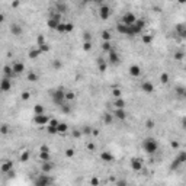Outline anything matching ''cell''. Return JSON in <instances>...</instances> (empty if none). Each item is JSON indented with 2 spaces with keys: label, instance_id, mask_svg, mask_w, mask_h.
I'll list each match as a JSON object with an SVG mask.
<instances>
[{
  "label": "cell",
  "instance_id": "db71d44e",
  "mask_svg": "<svg viewBox=\"0 0 186 186\" xmlns=\"http://www.w3.org/2000/svg\"><path fill=\"white\" fill-rule=\"evenodd\" d=\"M66 156H67V157H73V156H74V150H71V149L66 150Z\"/></svg>",
  "mask_w": 186,
  "mask_h": 186
},
{
  "label": "cell",
  "instance_id": "f546056e",
  "mask_svg": "<svg viewBox=\"0 0 186 186\" xmlns=\"http://www.w3.org/2000/svg\"><path fill=\"white\" fill-rule=\"evenodd\" d=\"M173 57H175L176 61H182V60L185 58V52H183V51H176Z\"/></svg>",
  "mask_w": 186,
  "mask_h": 186
},
{
  "label": "cell",
  "instance_id": "44dd1931",
  "mask_svg": "<svg viewBox=\"0 0 186 186\" xmlns=\"http://www.w3.org/2000/svg\"><path fill=\"white\" fill-rule=\"evenodd\" d=\"M47 23H48V26H50L51 29H57V26H58V25L61 23V21H58V19H52V18H50Z\"/></svg>",
  "mask_w": 186,
  "mask_h": 186
},
{
  "label": "cell",
  "instance_id": "ee69618b",
  "mask_svg": "<svg viewBox=\"0 0 186 186\" xmlns=\"http://www.w3.org/2000/svg\"><path fill=\"white\" fill-rule=\"evenodd\" d=\"M83 50L84 51H90L92 50V42H84L83 44Z\"/></svg>",
  "mask_w": 186,
  "mask_h": 186
},
{
  "label": "cell",
  "instance_id": "9f6ffc18",
  "mask_svg": "<svg viewBox=\"0 0 186 186\" xmlns=\"http://www.w3.org/2000/svg\"><path fill=\"white\" fill-rule=\"evenodd\" d=\"M9 132V127L7 125H1V134H7Z\"/></svg>",
  "mask_w": 186,
  "mask_h": 186
},
{
  "label": "cell",
  "instance_id": "e0dca14e",
  "mask_svg": "<svg viewBox=\"0 0 186 186\" xmlns=\"http://www.w3.org/2000/svg\"><path fill=\"white\" fill-rule=\"evenodd\" d=\"M39 157H41L42 161H51V160H50V150L47 149V147H41V154H39Z\"/></svg>",
  "mask_w": 186,
  "mask_h": 186
},
{
  "label": "cell",
  "instance_id": "8992f818",
  "mask_svg": "<svg viewBox=\"0 0 186 186\" xmlns=\"http://www.w3.org/2000/svg\"><path fill=\"white\" fill-rule=\"evenodd\" d=\"M50 121H51V118L48 116V115H35L34 116V122L37 124V125H48L50 124Z\"/></svg>",
  "mask_w": 186,
  "mask_h": 186
},
{
  "label": "cell",
  "instance_id": "f5cc1de1",
  "mask_svg": "<svg viewBox=\"0 0 186 186\" xmlns=\"http://www.w3.org/2000/svg\"><path fill=\"white\" fill-rule=\"evenodd\" d=\"M48 125H51V127H58V125H60V122H58L57 119H51Z\"/></svg>",
  "mask_w": 186,
  "mask_h": 186
},
{
  "label": "cell",
  "instance_id": "6125c7cd",
  "mask_svg": "<svg viewBox=\"0 0 186 186\" xmlns=\"http://www.w3.org/2000/svg\"><path fill=\"white\" fill-rule=\"evenodd\" d=\"M183 127H186V119H183Z\"/></svg>",
  "mask_w": 186,
  "mask_h": 186
},
{
  "label": "cell",
  "instance_id": "d6986e66",
  "mask_svg": "<svg viewBox=\"0 0 186 186\" xmlns=\"http://www.w3.org/2000/svg\"><path fill=\"white\" fill-rule=\"evenodd\" d=\"M100 158H102L105 163H112V161H113V156H112L109 151H103V153L100 154Z\"/></svg>",
  "mask_w": 186,
  "mask_h": 186
},
{
  "label": "cell",
  "instance_id": "4316f807",
  "mask_svg": "<svg viewBox=\"0 0 186 186\" xmlns=\"http://www.w3.org/2000/svg\"><path fill=\"white\" fill-rule=\"evenodd\" d=\"M176 160H178L180 164L186 163V151H179V154L176 156Z\"/></svg>",
  "mask_w": 186,
  "mask_h": 186
},
{
  "label": "cell",
  "instance_id": "11a10c76",
  "mask_svg": "<svg viewBox=\"0 0 186 186\" xmlns=\"http://www.w3.org/2000/svg\"><path fill=\"white\" fill-rule=\"evenodd\" d=\"M84 42H92V37H90V34H89V32H86V34H84Z\"/></svg>",
  "mask_w": 186,
  "mask_h": 186
},
{
  "label": "cell",
  "instance_id": "94428289",
  "mask_svg": "<svg viewBox=\"0 0 186 186\" xmlns=\"http://www.w3.org/2000/svg\"><path fill=\"white\" fill-rule=\"evenodd\" d=\"M84 132H86V134H89V132H90V129H89V127H86V128H84Z\"/></svg>",
  "mask_w": 186,
  "mask_h": 186
},
{
  "label": "cell",
  "instance_id": "e575fe53",
  "mask_svg": "<svg viewBox=\"0 0 186 186\" xmlns=\"http://www.w3.org/2000/svg\"><path fill=\"white\" fill-rule=\"evenodd\" d=\"M52 67H54V70H60V69L63 67V63H61L60 60H54V61H52Z\"/></svg>",
  "mask_w": 186,
  "mask_h": 186
},
{
  "label": "cell",
  "instance_id": "52a82bcc",
  "mask_svg": "<svg viewBox=\"0 0 186 186\" xmlns=\"http://www.w3.org/2000/svg\"><path fill=\"white\" fill-rule=\"evenodd\" d=\"M9 29H10V34L15 35V37H21L22 32H23V29H22V26H21L19 23H12V25L9 26Z\"/></svg>",
  "mask_w": 186,
  "mask_h": 186
},
{
  "label": "cell",
  "instance_id": "b9f144b4",
  "mask_svg": "<svg viewBox=\"0 0 186 186\" xmlns=\"http://www.w3.org/2000/svg\"><path fill=\"white\" fill-rule=\"evenodd\" d=\"M21 160H22V161H28V160H29V151H25V153H22V156H21Z\"/></svg>",
  "mask_w": 186,
  "mask_h": 186
},
{
  "label": "cell",
  "instance_id": "5b68a950",
  "mask_svg": "<svg viewBox=\"0 0 186 186\" xmlns=\"http://www.w3.org/2000/svg\"><path fill=\"white\" fill-rule=\"evenodd\" d=\"M135 22H137V18H135V15H134L132 12H127V13L122 16V23L127 25V26H131V25H134Z\"/></svg>",
  "mask_w": 186,
  "mask_h": 186
},
{
  "label": "cell",
  "instance_id": "6f0895ef",
  "mask_svg": "<svg viewBox=\"0 0 186 186\" xmlns=\"http://www.w3.org/2000/svg\"><path fill=\"white\" fill-rule=\"evenodd\" d=\"M22 99H23V100H28V99H29V93H28V92H23V93H22Z\"/></svg>",
  "mask_w": 186,
  "mask_h": 186
},
{
  "label": "cell",
  "instance_id": "91938a15",
  "mask_svg": "<svg viewBox=\"0 0 186 186\" xmlns=\"http://www.w3.org/2000/svg\"><path fill=\"white\" fill-rule=\"evenodd\" d=\"M172 147H173V149H178V147H179V143L173 141V143H172Z\"/></svg>",
  "mask_w": 186,
  "mask_h": 186
},
{
  "label": "cell",
  "instance_id": "cb8c5ba5",
  "mask_svg": "<svg viewBox=\"0 0 186 186\" xmlns=\"http://www.w3.org/2000/svg\"><path fill=\"white\" fill-rule=\"evenodd\" d=\"M116 31L119 32V34H124V35H128V26L127 25H124L122 22L116 26Z\"/></svg>",
  "mask_w": 186,
  "mask_h": 186
},
{
  "label": "cell",
  "instance_id": "ffe728a7",
  "mask_svg": "<svg viewBox=\"0 0 186 186\" xmlns=\"http://www.w3.org/2000/svg\"><path fill=\"white\" fill-rule=\"evenodd\" d=\"M41 54H42V52H41V50H39V48H34V50H31V51H29V54H28V55H29V58H31V60H37Z\"/></svg>",
  "mask_w": 186,
  "mask_h": 186
},
{
  "label": "cell",
  "instance_id": "be15d7a7",
  "mask_svg": "<svg viewBox=\"0 0 186 186\" xmlns=\"http://www.w3.org/2000/svg\"><path fill=\"white\" fill-rule=\"evenodd\" d=\"M185 70H186V64H185Z\"/></svg>",
  "mask_w": 186,
  "mask_h": 186
},
{
  "label": "cell",
  "instance_id": "7bdbcfd3",
  "mask_svg": "<svg viewBox=\"0 0 186 186\" xmlns=\"http://www.w3.org/2000/svg\"><path fill=\"white\" fill-rule=\"evenodd\" d=\"M28 80H29V81H37L38 74H35V73H29V74H28Z\"/></svg>",
  "mask_w": 186,
  "mask_h": 186
},
{
  "label": "cell",
  "instance_id": "7c38bea8",
  "mask_svg": "<svg viewBox=\"0 0 186 186\" xmlns=\"http://www.w3.org/2000/svg\"><path fill=\"white\" fill-rule=\"evenodd\" d=\"M141 90H143L144 93H147V95H151V93L154 92V86H153L151 81H143V83H141Z\"/></svg>",
  "mask_w": 186,
  "mask_h": 186
},
{
  "label": "cell",
  "instance_id": "ba28073f",
  "mask_svg": "<svg viewBox=\"0 0 186 186\" xmlns=\"http://www.w3.org/2000/svg\"><path fill=\"white\" fill-rule=\"evenodd\" d=\"M0 89H1V92H9V90L12 89V79L3 77V79H1V84H0Z\"/></svg>",
  "mask_w": 186,
  "mask_h": 186
},
{
  "label": "cell",
  "instance_id": "484cf974",
  "mask_svg": "<svg viewBox=\"0 0 186 186\" xmlns=\"http://www.w3.org/2000/svg\"><path fill=\"white\" fill-rule=\"evenodd\" d=\"M3 73H4V77H7V79H12L13 76H16L15 73H13L12 67H9V66H6V67L3 69Z\"/></svg>",
  "mask_w": 186,
  "mask_h": 186
},
{
  "label": "cell",
  "instance_id": "1f68e13d",
  "mask_svg": "<svg viewBox=\"0 0 186 186\" xmlns=\"http://www.w3.org/2000/svg\"><path fill=\"white\" fill-rule=\"evenodd\" d=\"M34 113L35 115H44V106L42 105H35L34 106Z\"/></svg>",
  "mask_w": 186,
  "mask_h": 186
},
{
  "label": "cell",
  "instance_id": "5bb4252c",
  "mask_svg": "<svg viewBox=\"0 0 186 186\" xmlns=\"http://www.w3.org/2000/svg\"><path fill=\"white\" fill-rule=\"evenodd\" d=\"M113 116L116 118V119H119V121H124V119H127V111L125 109H115L113 112Z\"/></svg>",
  "mask_w": 186,
  "mask_h": 186
},
{
  "label": "cell",
  "instance_id": "7402d4cb",
  "mask_svg": "<svg viewBox=\"0 0 186 186\" xmlns=\"http://www.w3.org/2000/svg\"><path fill=\"white\" fill-rule=\"evenodd\" d=\"M175 92H176L178 96H180V98L186 99V87H183V86H178V87L175 89Z\"/></svg>",
  "mask_w": 186,
  "mask_h": 186
},
{
  "label": "cell",
  "instance_id": "680465c9",
  "mask_svg": "<svg viewBox=\"0 0 186 186\" xmlns=\"http://www.w3.org/2000/svg\"><path fill=\"white\" fill-rule=\"evenodd\" d=\"M90 183H92V185H93V186H98V185H99V180H98V179H96V178H93V179H92V182H90Z\"/></svg>",
  "mask_w": 186,
  "mask_h": 186
},
{
  "label": "cell",
  "instance_id": "8fae6325",
  "mask_svg": "<svg viewBox=\"0 0 186 186\" xmlns=\"http://www.w3.org/2000/svg\"><path fill=\"white\" fill-rule=\"evenodd\" d=\"M52 169H54V164H52L51 161H42V164H41V172H42V173L50 175V173L52 172Z\"/></svg>",
  "mask_w": 186,
  "mask_h": 186
},
{
  "label": "cell",
  "instance_id": "d590c367",
  "mask_svg": "<svg viewBox=\"0 0 186 186\" xmlns=\"http://www.w3.org/2000/svg\"><path fill=\"white\" fill-rule=\"evenodd\" d=\"M47 131L50 134H58V127H51V125H47Z\"/></svg>",
  "mask_w": 186,
  "mask_h": 186
},
{
  "label": "cell",
  "instance_id": "7a4b0ae2",
  "mask_svg": "<svg viewBox=\"0 0 186 186\" xmlns=\"http://www.w3.org/2000/svg\"><path fill=\"white\" fill-rule=\"evenodd\" d=\"M52 102L60 108L66 105V92L63 89H57L55 92H52Z\"/></svg>",
  "mask_w": 186,
  "mask_h": 186
},
{
  "label": "cell",
  "instance_id": "3957f363",
  "mask_svg": "<svg viewBox=\"0 0 186 186\" xmlns=\"http://www.w3.org/2000/svg\"><path fill=\"white\" fill-rule=\"evenodd\" d=\"M51 183H52V179L48 175H45V173L39 175L37 179L34 180V185L35 186H51Z\"/></svg>",
  "mask_w": 186,
  "mask_h": 186
},
{
  "label": "cell",
  "instance_id": "2e32d148",
  "mask_svg": "<svg viewBox=\"0 0 186 186\" xmlns=\"http://www.w3.org/2000/svg\"><path fill=\"white\" fill-rule=\"evenodd\" d=\"M128 73L132 76V77H140V74H141V69H140V66L134 64V66H131V67H129Z\"/></svg>",
  "mask_w": 186,
  "mask_h": 186
},
{
  "label": "cell",
  "instance_id": "7dc6e473",
  "mask_svg": "<svg viewBox=\"0 0 186 186\" xmlns=\"http://www.w3.org/2000/svg\"><path fill=\"white\" fill-rule=\"evenodd\" d=\"M116 186H128V182L125 179H121V180H116Z\"/></svg>",
  "mask_w": 186,
  "mask_h": 186
},
{
  "label": "cell",
  "instance_id": "83f0119b",
  "mask_svg": "<svg viewBox=\"0 0 186 186\" xmlns=\"http://www.w3.org/2000/svg\"><path fill=\"white\" fill-rule=\"evenodd\" d=\"M55 9H57V12L60 13H64V12H67V4L66 3H55Z\"/></svg>",
  "mask_w": 186,
  "mask_h": 186
},
{
  "label": "cell",
  "instance_id": "c3c4849f",
  "mask_svg": "<svg viewBox=\"0 0 186 186\" xmlns=\"http://www.w3.org/2000/svg\"><path fill=\"white\" fill-rule=\"evenodd\" d=\"M73 29H74L73 23H70V22H69V23H66V32H71Z\"/></svg>",
  "mask_w": 186,
  "mask_h": 186
},
{
  "label": "cell",
  "instance_id": "277c9868",
  "mask_svg": "<svg viewBox=\"0 0 186 186\" xmlns=\"http://www.w3.org/2000/svg\"><path fill=\"white\" fill-rule=\"evenodd\" d=\"M99 16H100L102 21H108L109 16H111V7L108 4H103L102 3L100 7H99Z\"/></svg>",
  "mask_w": 186,
  "mask_h": 186
},
{
  "label": "cell",
  "instance_id": "f907efd6",
  "mask_svg": "<svg viewBox=\"0 0 186 186\" xmlns=\"http://www.w3.org/2000/svg\"><path fill=\"white\" fill-rule=\"evenodd\" d=\"M146 127H147L149 129H151V128H154V121H151V119H149V121L146 122Z\"/></svg>",
  "mask_w": 186,
  "mask_h": 186
},
{
  "label": "cell",
  "instance_id": "30bf717a",
  "mask_svg": "<svg viewBox=\"0 0 186 186\" xmlns=\"http://www.w3.org/2000/svg\"><path fill=\"white\" fill-rule=\"evenodd\" d=\"M131 167H132V170L140 172V170L143 169V161H141V158H138V157L131 158Z\"/></svg>",
  "mask_w": 186,
  "mask_h": 186
},
{
  "label": "cell",
  "instance_id": "681fc988",
  "mask_svg": "<svg viewBox=\"0 0 186 186\" xmlns=\"http://www.w3.org/2000/svg\"><path fill=\"white\" fill-rule=\"evenodd\" d=\"M71 99H74V93L73 92H67L66 93V100H71Z\"/></svg>",
  "mask_w": 186,
  "mask_h": 186
},
{
  "label": "cell",
  "instance_id": "816d5d0a",
  "mask_svg": "<svg viewBox=\"0 0 186 186\" xmlns=\"http://www.w3.org/2000/svg\"><path fill=\"white\" fill-rule=\"evenodd\" d=\"M39 50H41V52H47L48 50H50V47H48V44H45V45H42V47H38Z\"/></svg>",
  "mask_w": 186,
  "mask_h": 186
},
{
  "label": "cell",
  "instance_id": "9c48e42d",
  "mask_svg": "<svg viewBox=\"0 0 186 186\" xmlns=\"http://www.w3.org/2000/svg\"><path fill=\"white\" fill-rule=\"evenodd\" d=\"M12 70H13V73L18 76V74H22L23 73V70H25V64L23 63H21V61H16V63H13L12 64Z\"/></svg>",
  "mask_w": 186,
  "mask_h": 186
},
{
  "label": "cell",
  "instance_id": "f35d334b",
  "mask_svg": "<svg viewBox=\"0 0 186 186\" xmlns=\"http://www.w3.org/2000/svg\"><path fill=\"white\" fill-rule=\"evenodd\" d=\"M160 81L164 83V84L169 83V74H167V73H161V76H160Z\"/></svg>",
  "mask_w": 186,
  "mask_h": 186
},
{
  "label": "cell",
  "instance_id": "6da1fadb",
  "mask_svg": "<svg viewBox=\"0 0 186 186\" xmlns=\"http://www.w3.org/2000/svg\"><path fill=\"white\" fill-rule=\"evenodd\" d=\"M143 150L146 153H149V154H154L158 150V143L154 138H146L143 141Z\"/></svg>",
  "mask_w": 186,
  "mask_h": 186
},
{
  "label": "cell",
  "instance_id": "d6a6232c",
  "mask_svg": "<svg viewBox=\"0 0 186 186\" xmlns=\"http://www.w3.org/2000/svg\"><path fill=\"white\" fill-rule=\"evenodd\" d=\"M102 50H103L105 52H111V51H112L111 42H103V44H102Z\"/></svg>",
  "mask_w": 186,
  "mask_h": 186
},
{
  "label": "cell",
  "instance_id": "f6af8a7d",
  "mask_svg": "<svg viewBox=\"0 0 186 186\" xmlns=\"http://www.w3.org/2000/svg\"><path fill=\"white\" fill-rule=\"evenodd\" d=\"M112 95L115 96V99H119V98H121V90H119V89H113Z\"/></svg>",
  "mask_w": 186,
  "mask_h": 186
},
{
  "label": "cell",
  "instance_id": "f1b7e54d",
  "mask_svg": "<svg viewBox=\"0 0 186 186\" xmlns=\"http://www.w3.org/2000/svg\"><path fill=\"white\" fill-rule=\"evenodd\" d=\"M113 118H115V116H113L112 113H105V115H103V122H105L106 125H109V124L113 122Z\"/></svg>",
  "mask_w": 186,
  "mask_h": 186
},
{
  "label": "cell",
  "instance_id": "836d02e7",
  "mask_svg": "<svg viewBox=\"0 0 186 186\" xmlns=\"http://www.w3.org/2000/svg\"><path fill=\"white\" fill-rule=\"evenodd\" d=\"M102 39H103V42H109V39H111V32H109V31H103V32H102Z\"/></svg>",
  "mask_w": 186,
  "mask_h": 186
},
{
  "label": "cell",
  "instance_id": "8d00e7d4",
  "mask_svg": "<svg viewBox=\"0 0 186 186\" xmlns=\"http://www.w3.org/2000/svg\"><path fill=\"white\" fill-rule=\"evenodd\" d=\"M180 166H182V164H180V163H179V161H178V160L175 158V160L172 161V164H170V169H172V170H178V169H179Z\"/></svg>",
  "mask_w": 186,
  "mask_h": 186
},
{
  "label": "cell",
  "instance_id": "ac0fdd59",
  "mask_svg": "<svg viewBox=\"0 0 186 186\" xmlns=\"http://www.w3.org/2000/svg\"><path fill=\"white\" fill-rule=\"evenodd\" d=\"M13 170V164H12V161H6V163H3V166H1V173H10Z\"/></svg>",
  "mask_w": 186,
  "mask_h": 186
},
{
  "label": "cell",
  "instance_id": "d4e9b609",
  "mask_svg": "<svg viewBox=\"0 0 186 186\" xmlns=\"http://www.w3.org/2000/svg\"><path fill=\"white\" fill-rule=\"evenodd\" d=\"M115 109H125V100L124 99H115Z\"/></svg>",
  "mask_w": 186,
  "mask_h": 186
},
{
  "label": "cell",
  "instance_id": "9a60e30c",
  "mask_svg": "<svg viewBox=\"0 0 186 186\" xmlns=\"http://www.w3.org/2000/svg\"><path fill=\"white\" fill-rule=\"evenodd\" d=\"M109 61H111V64H113V66L119 64V54L115 50H112L111 52H109Z\"/></svg>",
  "mask_w": 186,
  "mask_h": 186
},
{
  "label": "cell",
  "instance_id": "603a6c76",
  "mask_svg": "<svg viewBox=\"0 0 186 186\" xmlns=\"http://www.w3.org/2000/svg\"><path fill=\"white\" fill-rule=\"evenodd\" d=\"M98 67H99V71L100 73H105L106 71V63H105V60L102 57H99V60H98Z\"/></svg>",
  "mask_w": 186,
  "mask_h": 186
},
{
  "label": "cell",
  "instance_id": "4dcf8cb0",
  "mask_svg": "<svg viewBox=\"0 0 186 186\" xmlns=\"http://www.w3.org/2000/svg\"><path fill=\"white\" fill-rule=\"evenodd\" d=\"M67 129H69V125L64 124V122H60V125H58V132H60V134H64V132H67Z\"/></svg>",
  "mask_w": 186,
  "mask_h": 186
},
{
  "label": "cell",
  "instance_id": "ab89813d",
  "mask_svg": "<svg viewBox=\"0 0 186 186\" xmlns=\"http://www.w3.org/2000/svg\"><path fill=\"white\" fill-rule=\"evenodd\" d=\"M143 42L144 44H151L153 42V35H143Z\"/></svg>",
  "mask_w": 186,
  "mask_h": 186
},
{
  "label": "cell",
  "instance_id": "bcb514c9",
  "mask_svg": "<svg viewBox=\"0 0 186 186\" xmlns=\"http://www.w3.org/2000/svg\"><path fill=\"white\" fill-rule=\"evenodd\" d=\"M61 111L64 112V113H70L71 108H70V105H63V106H61Z\"/></svg>",
  "mask_w": 186,
  "mask_h": 186
},
{
  "label": "cell",
  "instance_id": "74e56055",
  "mask_svg": "<svg viewBox=\"0 0 186 186\" xmlns=\"http://www.w3.org/2000/svg\"><path fill=\"white\" fill-rule=\"evenodd\" d=\"M37 44H38V47H42V45H45V44H47V42H45V38H44V35H38Z\"/></svg>",
  "mask_w": 186,
  "mask_h": 186
},
{
  "label": "cell",
  "instance_id": "60d3db41",
  "mask_svg": "<svg viewBox=\"0 0 186 186\" xmlns=\"http://www.w3.org/2000/svg\"><path fill=\"white\" fill-rule=\"evenodd\" d=\"M55 31H58L60 34H66V23H60V25L57 26Z\"/></svg>",
  "mask_w": 186,
  "mask_h": 186
},
{
  "label": "cell",
  "instance_id": "4fadbf2b",
  "mask_svg": "<svg viewBox=\"0 0 186 186\" xmlns=\"http://www.w3.org/2000/svg\"><path fill=\"white\" fill-rule=\"evenodd\" d=\"M176 34H178L180 38L186 39V23H179V25L176 26Z\"/></svg>",
  "mask_w": 186,
  "mask_h": 186
}]
</instances>
